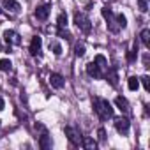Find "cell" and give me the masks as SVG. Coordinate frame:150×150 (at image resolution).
<instances>
[{"label":"cell","mask_w":150,"mask_h":150,"mask_svg":"<svg viewBox=\"0 0 150 150\" xmlns=\"http://www.w3.org/2000/svg\"><path fill=\"white\" fill-rule=\"evenodd\" d=\"M2 7L11 11V13H18L20 11V4L16 2V0H2Z\"/></svg>","instance_id":"cell-12"},{"label":"cell","mask_w":150,"mask_h":150,"mask_svg":"<svg viewBox=\"0 0 150 150\" xmlns=\"http://www.w3.org/2000/svg\"><path fill=\"white\" fill-rule=\"evenodd\" d=\"M64 134L67 136V139L71 141L72 146H80V145H81V134L74 129V127H71V125L64 127Z\"/></svg>","instance_id":"cell-3"},{"label":"cell","mask_w":150,"mask_h":150,"mask_svg":"<svg viewBox=\"0 0 150 150\" xmlns=\"http://www.w3.org/2000/svg\"><path fill=\"white\" fill-rule=\"evenodd\" d=\"M139 37H141V42L148 48V46H150V30H148V28H143L141 34H139Z\"/></svg>","instance_id":"cell-15"},{"label":"cell","mask_w":150,"mask_h":150,"mask_svg":"<svg viewBox=\"0 0 150 150\" xmlns=\"http://www.w3.org/2000/svg\"><path fill=\"white\" fill-rule=\"evenodd\" d=\"M58 35H60V37H64V39H71V34H69L67 30H64V28H60V30H58Z\"/></svg>","instance_id":"cell-26"},{"label":"cell","mask_w":150,"mask_h":150,"mask_svg":"<svg viewBox=\"0 0 150 150\" xmlns=\"http://www.w3.org/2000/svg\"><path fill=\"white\" fill-rule=\"evenodd\" d=\"M57 25H58V28H65V27H67V14H65V13H60V14H58Z\"/></svg>","instance_id":"cell-18"},{"label":"cell","mask_w":150,"mask_h":150,"mask_svg":"<svg viewBox=\"0 0 150 150\" xmlns=\"http://www.w3.org/2000/svg\"><path fill=\"white\" fill-rule=\"evenodd\" d=\"M138 6H139V11L141 13H146L148 11V2H146V0H138Z\"/></svg>","instance_id":"cell-24"},{"label":"cell","mask_w":150,"mask_h":150,"mask_svg":"<svg viewBox=\"0 0 150 150\" xmlns=\"http://www.w3.org/2000/svg\"><path fill=\"white\" fill-rule=\"evenodd\" d=\"M127 87H129V90H138V87H139V80L136 78V76H131L129 80H127Z\"/></svg>","instance_id":"cell-17"},{"label":"cell","mask_w":150,"mask_h":150,"mask_svg":"<svg viewBox=\"0 0 150 150\" xmlns=\"http://www.w3.org/2000/svg\"><path fill=\"white\" fill-rule=\"evenodd\" d=\"M13 69V62L9 58H2L0 60V71H4V72H9Z\"/></svg>","instance_id":"cell-16"},{"label":"cell","mask_w":150,"mask_h":150,"mask_svg":"<svg viewBox=\"0 0 150 150\" xmlns=\"http://www.w3.org/2000/svg\"><path fill=\"white\" fill-rule=\"evenodd\" d=\"M41 134H39V146L42 148V150H50L51 148V136L48 134V129H44V131H39Z\"/></svg>","instance_id":"cell-5"},{"label":"cell","mask_w":150,"mask_h":150,"mask_svg":"<svg viewBox=\"0 0 150 150\" xmlns=\"http://www.w3.org/2000/svg\"><path fill=\"white\" fill-rule=\"evenodd\" d=\"M139 80H141V83H143L145 90H150V80H148V76H143V78H139Z\"/></svg>","instance_id":"cell-25"},{"label":"cell","mask_w":150,"mask_h":150,"mask_svg":"<svg viewBox=\"0 0 150 150\" xmlns=\"http://www.w3.org/2000/svg\"><path fill=\"white\" fill-rule=\"evenodd\" d=\"M115 106H117L120 111H124V113L129 111V103H127V99L122 97V96H117V97H115Z\"/></svg>","instance_id":"cell-11"},{"label":"cell","mask_w":150,"mask_h":150,"mask_svg":"<svg viewBox=\"0 0 150 150\" xmlns=\"http://www.w3.org/2000/svg\"><path fill=\"white\" fill-rule=\"evenodd\" d=\"M106 71H108V74H106V80L110 81V85L117 87V83H118V81H117V80H118V78H117V69H113V67H111V69H106Z\"/></svg>","instance_id":"cell-14"},{"label":"cell","mask_w":150,"mask_h":150,"mask_svg":"<svg viewBox=\"0 0 150 150\" xmlns=\"http://www.w3.org/2000/svg\"><path fill=\"white\" fill-rule=\"evenodd\" d=\"M87 74H88L90 78H101L103 76V69L96 62H88L87 64Z\"/></svg>","instance_id":"cell-6"},{"label":"cell","mask_w":150,"mask_h":150,"mask_svg":"<svg viewBox=\"0 0 150 150\" xmlns=\"http://www.w3.org/2000/svg\"><path fill=\"white\" fill-rule=\"evenodd\" d=\"M50 48H51V50H53V53H55V55H57V57H58V55H62V46H60V44H58V42H53V44H51V42H50Z\"/></svg>","instance_id":"cell-23"},{"label":"cell","mask_w":150,"mask_h":150,"mask_svg":"<svg viewBox=\"0 0 150 150\" xmlns=\"http://www.w3.org/2000/svg\"><path fill=\"white\" fill-rule=\"evenodd\" d=\"M50 11H51V7H50V6H41V7H37V9H35V18H37V20H41V21H44V20H48Z\"/></svg>","instance_id":"cell-10"},{"label":"cell","mask_w":150,"mask_h":150,"mask_svg":"<svg viewBox=\"0 0 150 150\" xmlns=\"http://www.w3.org/2000/svg\"><path fill=\"white\" fill-rule=\"evenodd\" d=\"M115 20H117L118 28H125V27H127V18H125L124 14H117V16H115Z\"/></svg>","instance_id":"cell-20"},{"label":"cell","mask_w":150,"mask_h":150,"mask_svg":"<svg viewBox=\"0 0 150 150\" xmlns=\"http://www.w3.org/2000/svg\"><path fill=\"white\" fill-rule=\"evenodd\" d=\"M81 145H83L87 150H96V148H97V141H96L94 138H88V136L81 138Z\"/></svg>","instance_id":"cell-13"},{"label":"cell","mask_w":150,"mask_h":150,"mask_svg":"<svg viewBox=\"0 0 150 150\" xmlns=\"http://www.w3.org/2000/svg\"><path fill=\"white\" fill-rule=\"evenodd\" d=\"M97 136H99V141H104V139H106V131L101 127V129L97 131Z\"/></svg>","instance_id":"cell-27"},{"label":"cell","mask_w":150,"mask_h":150,"mask_svg":"<svg viewBox=\"0 0 150 150\" xmlns=\"http://www.w3.org/2000/svg\"><path fill=\"white\" fill-rule=\"evenodd\" d=\"M74 55L76 57H83L85 55V44L83 42H76V46H74Z\"/></svg>","instance_id":"cell-22"},{"label":"cell","mask_w":150,"mask_h":150,"mask_svg":"<svg viewBox=\"0 0 150 150\" xmlns=\"http://www.w3.org/2000/svg\"><path fill=\"white\" fill-rule=\"evenodd\" d=\"M74 25H76L83 34H88V32H90V28H92L90 20H88L83 13H74Z\"/></svg>","instance_id":"cell-2"},{"label":"cell","mask_w":150,"mask_h":150,"mask_svg":"<svg viewBox=\"0 0 150 150\" xmlns=\"http://www.w3.org/2000/svg\"><path fill=\"white\" fill-rule=\"evenodd\" d=\"M129 127H131V122H129L125 117L115 118V129H117L120 134H127V132H129Z\"/></svg>","instance_id":"cell-4"},{"label":"cell","mask_w":150,"mask_h":150,"mask_svg":"<svg viewBox=\"0 0 150 150\" xmlns=\"http://www.w3.org/2000/svg\"><path fill=\"white\" fill-rule=\"evenodd\" d=\"M41 46H42V39L39 37V35H34L32 37V41H30V55H39V51H41Z\"/></svg>","instance_id":"cell-9"},{"label":"cell","mask_w":150,"mask_h":150,"mask_svg":"<svg viewBox=\"0 0 150 150\" xmlns=\"http://www.w3.org/2000/svg\"><path fill=\"white\" fill-rule=\"evenodd\" d=\"M0 125H2V122H0Z\"/></svg>","instance_id":"cell-30"},{"label":"cell","mask_w":150,"mask_h":150,"mask_svg":"<svg viewBox=\"0 0 150 150\" xmlns=\"http://www.w3.org/2000/svg\"><path fill=\"white\" fill-rule=\"evenodd\" d=\"M4 108H6V103H4V99H2V97H0V111H2Z\"/></svg>","instance_id":"cell-28"},{"label":"cell","mask_w":150,"mask_h":150,"mask_svg":"<svg viewBox=\"0 0 150 150\" xmlns=\"http://www.w3.org/2000/svg\"><path fill=\"white\" fill-rule=\"evenodd\" d=\"M94 62H96V64H97V65H99L101 69H108V60H106V58H104L103 55H97Z\"/></svg>","instance_id":"cell-21"},{"label":"cell","mask_w":150,"mask_h":150,"mask_svg":"<svg viewBox=\"0 0 150 150\" xmlns=\"http://www.w3.org/2000/svg\"><path fill=\"white\" fill-rule=\"evenodd\" d=\"M94 111L97 113V117L101 120H108V118L113 117L111 103L106 101V99H101V97H94Z\"/></svg>","instance_id":"cell-1"},{"label":"cell","mask_w":150,"mask_h":150,"mask_svg":"<svg viewBox=\"0 0 150 150\" xmlns=\"http://www.w3.org/2000/svg\"><path fill=\"white\" fill-rule=\"evenodd\" d=\"M0 14H2V7H0Z\"/></svg>","instance_id":"cell-29"},{"label":"cell","mask_w":150,"mask_h":150,"mask_svg":"<svg viewBox=\"0 0 150 150\" xmlns=\"http://www.w3.org/2000/svg\"><path fill=\"white\" fill-rule=\"evenodd\" d=\"M4 41L11 46V44H21V39H20V35L14 32V30H6L4 32Z\"/></svg>","instance_id":"cell-7"},{"label":"cell","mask_w":150,"mask_h":150,"mask_svg":"<svg viewBox=\"0 0 150 150\" xmlns=\"http://www.w3.org/2000/svg\"><path fill=\"white\" fill-rule=\"evenodd\" d=\"M136 58H138V44H134L132 50L127 51V62H136Z\"/></svg>","instance_id":"cell-19"},{"label":"cell","mask_w":150,"mask_h":150,"mask_svg":"<svg viewBox=\"0 0 150 150\" xmlns=\"http://www.w3.org/2000/svg\"><path fill=\"white\" fill-rule=\"evenodd\" d=\"M50 83H51V87H53V88H62V87L65 85V80H64L62 74L53 72L51 76H50Z\"/></svg>","instance_id":"cell-8"}]
</instances>
